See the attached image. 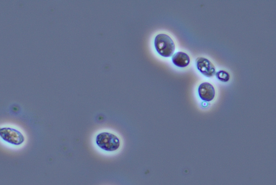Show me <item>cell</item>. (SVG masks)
<instances>
[{
  "instance_id": "7a4b0ae2",
  "label": "cell",
  "mask_w": 276,
  "mask_h": 185,
  "mask_svg": "<svg viewBox=\"0 0 276 185\" xmlns=\"http://www.w3.org/2000/svg\"><path fill=\"white\" fill-rule=\"evenodd\" d=\"M156 50L163 57H170L175 50V44L170 36L165 34L157 35L154 39Z\"/></svg>"
},
{
  "instance_id": "8992f818",
  "label": "cell",
  "mask_w": 276,
  "mask_h": 185,
  "mask_svg": "<svg viewBox=\"0 0 276 185\" xmlns=\"http://www.w3.org/2000/svg\"><path fill=\"white\" fill-rule=\"evenodd\" d=\"M172 61L174 64L179 67H185L190 62L189 56L184 52H178L173 56Z\"/></svg>"
},
{
  "instance_id": "52a82bcc",
  "label": "cell",
  "mask_w": 276,
  "mask_h": 185,
  "mask_svg": "<svg viewBox=\"0 0 276 185\" xmlns=\"http://www.w3.org/2000/svg\"><path fill=\"white\" fill-rule=\"evenodd\" d=\"M218 78L223 81L226 82L230 80V75L227 72L221 70L216 74Z\"/></svg>"
},
{
  "instance_id": "277c9868",
  "label": "cell",
  "mask_w": 276,
  "mask_h": 185,
  "mask_svg": "<svg viewBox=\"0 0 276 185\" xmlns=\"http://www.w3.org/2000/svg\"><path fill=\"white\" fill-rule=\"evenodd\" d=\"M196 64L198 69L203 74L208 76H212L216 74L214 65L206 58H197L196 59Z\"/></svg>"
},
{
  "instance_id": "6da1fadb",
  "label": "cell",
  "mask_w": 276,
  "mask_h": 185,
  "mask_svg": "<svg viewBox=\"0 0 276 185\" xmlns=\"http://www.w3.org/2000/svg\"><path fill=\"white\" fill-rule=\"evenodd\" d=\"M96 145L101 149L107 152H113L118 150L121 146V141L115 134L109 132L99 133L96 136Z\"/></svg>"
},
{
  "instance_id": "5b68a950",
  "label": "cell",
  "mask_w": 276,
  "mask_h": 185,
  "mask_svg": "<svg viewBox=\"0 0 276 185\" xmlns=\"http://www.w3.org/2000/svg\"><path fill=\"white\" fill-rule=\"evenodd\" d=\"M200 98L206 101H212L215 97V91L213 86L209 82H203L199 87Z\"/></svg>"
},
{
  "instance_id": "3957f363",
  "label": "cell",
  "mask_w": 276,
  "mask_h": 185,
  "mask_svg": "<svg viewBox=\"0 0 276 185\" xmlns=\"http://www.w3.org/2000/svg\"><path fill=\"white\" fill-rule=\"evenodd\" d=\"M0 137L5 142L14 146H20L25 138L20 131L9 127L0 128Z\"/></svg>"
}]
</instances>
